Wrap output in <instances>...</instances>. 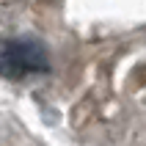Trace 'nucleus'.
Segmentation results:
<instances>
[{"label":"nucleus","instance_id":"1","mask_svg":"<svg viewBox=\"0 0 146 146\" xmlns=\"http://www.w3.org/2000/svg\"><path fill=\"white\" fill-rule=\"evenodd\" d=\"M50 72V52L39 39L14 36L0 39V77L6 80H28Z\"/></svg>","mask_w":146,"mask_h":146}]
</instances>
